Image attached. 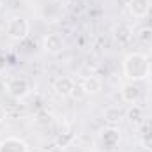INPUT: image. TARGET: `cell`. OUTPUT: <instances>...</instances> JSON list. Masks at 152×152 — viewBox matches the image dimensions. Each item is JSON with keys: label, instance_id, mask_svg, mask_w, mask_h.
<instances>
[{"label": "cell", "instance_id": "obj_1", "mask_svg": "<svg viewBox=\"0 0 152 152\" xmlns=\"http://www.w3.org/2000/svg\"><path fill=\"white\" fill-rule=\"evenodd\" d=\"M122 69H124V75L129 81H140V80H145L149 76L151 64L143 53H129L124 58Z\"/></svg>", "mask_w": 152, "mask_h": 152}, {"label": "cell", "instance_id": "obj_5", "mask_svg": "<svg viewBox=\"0 0 152 152\" xmlns=\"http://www.w3.org/2000/svg\"><path fill=\"white\" fill-rule=\"evenodd\" d=\"M142 97V88L136 81H127L120 88V99L127 104H136Z\"/></svg>", "mask_w": 152, "mask_h": 152}, {"label": "cell", "instance_id": "obj_10", "mask_svg": "<svg viewBox=\"0 0 152 152\" xmlns=\"http://www.w3.org/2000/svg\"><path fill=\"white\" fill-rule=\"evenodd\" d=\"M103 117H104V122H106L108 126L115 127V126H118V124L124 120V110H122L120 106H108V108L104 110Z\"/></svg>", "mask_w": 152, "mask_h": 152}, {"label": "cell", "instance_id": "obj_11", "mask_svg": "<svg viewBox=\"0 0 152 152\" xmlns=\"http://www.w3.org/2000/svg\"><path fill=\"white\" fill-rule=\"evenodd\" d=\"M81 87H83V90H85V94H97L101 88H103V81H101V78L96 75H88L83 78V81H81Z\"/></svg>", "mask_w": 152, "mask_h": 152}, {"label": "cell", "instance_id": "obj_4", "mask_svg": "<svg viewBox=\"0 0 152 152\" xmlns=\"http://www.w3.org/2000/svg\"><path fill=\"white\" fill-rule=\"evenodd\" d=\"M42 48H44V51L50 53V55H58V53L64 51L66 41H64V37H62L60 34L51 32V34H46V36L42 37Z\"/></svg>", "mask_w": 152, "mask_h": 152}, {"label": "cell", "instance_id": "obj_17", "mask_svg": "<svg viewBox=\"0 0 152 152\" xmlns=\"http://www.w3.org/2000/svg\"><path fill=\"white\" fill-rule=\"evenodd\" d=\"M4 118H5V110H4V108L0 106V122H2Z\"/></svg>", "mask_w": 152, "mask_h": 152}, {"label": "cell", "instance_id": "obj_7", "mask_svg": "<svg viewBox=\"0 0 152 152\" xmlns=\"http://www.w3.org/2000/svg\"><path fill=\"white\" fill-rule=\"evenodd\" d=\"M53 88H55V92H57L58 96H62V97H69L71 92H73V88H75V80L69 78V76H60V78L55 80Z\"/></svg>", "mask_w": 152, "mask_h": 152}, {"label": "cell", "instance_id": "obj_13", "mask_svg": "<svg viewBox=\"0 0 152 152\" xmlns=\"http://www.w3.org/2000/svg\"><path fill=\"white\" fill-rule=\"evenodd\" d=\"M136 37H138L140 42H151V41H152V28H151V27H143V28L138 32V36H136Z\"/></svg>", "mask_w": 152, "mask_h": 152}, {"label": "cell", "instance_id": "obj_14", "mask_svg": "<svg viewBox=\"0 0 152 152\" xmlns=\"http://www.w3.org/2000/svg\"><path fill=\"white\" fill-rule=\"evenodd\" d=\"M131 106H133V108L129 110V120H131V122H138V120L142 118V113H143V112H142V108L136 106V104H131Z\"/></svg>", "mask_w": 152, "mask_h": 152}, {"label": "cell", "instance_id": "obj_2", "mask_svg": "<svg viewBox=\"0 0 152 152\" xmlns=\"http://www.w3.org/2000/svg\"><path fill=\"white\" fill-rule=\"evenodd\" d=\"M7 36L12 41H23L30 34V23L23 16H12L7 21Z\"/></svg>", "mask_w": 152, "mask_h": 152}, {"label": "cell", "instance_id": "obj_3", "mask_svg": "<svg viewBox=\"0 0 152 152\" xmlns=\"http://www.w3.org/2000/svg\"><path fill=\"white\" fill-rule=\"evenodd\" d=\"M30 81L23 76H14L5 81V92L14 99H23L30 94Z\"/></svg>", "mask_w": 152, "mask_h": 152}, {"label": "cell", "instance_id": "obj_15", "mask_svg": "<svg viewBox=\"0 0 152 152\" xmlns=\"http://www.w3.org/2000/svg\"><path fill=\"white\" fill-rule=\"evenodd\" d=\"M85 96H87V94H85L81 83H80V85L75 83V88H73V92H71V97H75V99H81V97H85Z\"/></svg>", "mask_w": 152, "mask_h": 152}, {"label": "cell", "instance_id": "obj_16", "mask_svg": "<svg viewBox=\"0 0 152 152\" xmlns=\"http://www.w3.org/2000/svg\"><path fill=\"white\" fill-rule=\"evenodd\" d=\"M5 64H7V62H5V57H4V55H0V71H2V69H5Z\"/></svg>", "mask_w": 152, "mask_h": 152}, {"label": "cell", "instance_id": "obj_8", "mask_svg": "<svg viewBox=\"0 0 152 152\" xmlns=\"http://www.w3.org/2000/svg\"><path fill=\"white\" fill-rule=\"evenodd\" d=\"M99 138H101V142H103V145H104V147L113 149L115 145L118 143V140H120V133H118V129H117V127L108 126L106 129H103V131H101Z\"/></svg>", "mask_w": 152, "mask_h": 152}, {"label": "cell", "instance_id": "obj_12", "mask_svg": "<svg viewBox=\"0 0 152 152\" xmlns=\"http://www.w3.org/2000/svg\"><path fill=\"white\" fill-rule=\"evenodd\" d=\"M113 37L117 39L120 44H126V42H129L131 37H133V28H131L129 25H126V23H120V25L115 27Z\"/></svg>", "mask_w": 152, "mask_h": 152}, {"label": "cell", "instance_id": "obj_6", "mask_svg": "<svg viewBox=\"0 0 152 152\" xmlns=\"http://www.w3.org/2000/svg\"><path fill=\"white\" fill-rule=\"evenodd\" d=\"M0 152H28V145L16 136H7L0 143Z\"/></svg>", "mask_w": 152, "mask_h": 152}, {"label": "cell", "instance_id": "obj_9", "mask_svg": "<svg viewBox=\"0 0 152 152\" xmlns=\"http://www.w3.org/2000/svg\"><path fill=\"white\" fill-rule=\"evenodd\" d=\"M151 11V0H129V12L134 18H145Z\"/></svg>", "mask_w": 152, "mask_h": 152}]
</instances>
